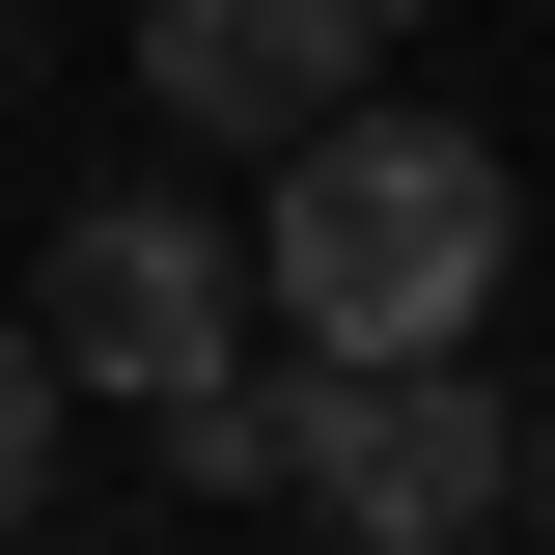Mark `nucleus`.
I'll list each match as a JSON object with an SVG mask.
<instances>
[{"instance_id": "1", "label": "nucleus", "mask_w": 555, "mask_h": 555, "mask_svg": "<svg viewBox=\"0 0 555 555\" xmlns=\"http://www.w3.org/2000/svg\"><path fill=\"white\" fill-rule=\"evenodd\" d=\"M250 306L306 361H416V334H500V250H528V195H500V139L389 112V83H334L306 139H250Z\"/></svg>"}, {"instance_id": "2", "label": "nucleus", "mask_w": 555, "mask_h": 555, "mask_svg": "<svg viewBox=\"0 0 555 555\" xmlns=\"http://www.w3.org/2000/svg\"><path fill=\"white\" fill-rule=\"evenodd\" d=\"M278 528H334V555H473V528H528V416L473 389V334L334 361V389H306V500H278Z\"/></svg>"}, {"instance_id": "3", "label": "nucleus", "mask_w": 555, "mask_h": 555, "mask_svg": "<svg viewBox=\"0 0 555 555\" xmlns=\"http://www.w3.org/2000/svg\"><path fill=\"white\" fill-rule=\"evenodd\" d=\"M28 334H56V389L167 416L222 334H250V222H222V195H83V222H56V278H28Z\"/></svg>"}, {"instance_id": "4", "label": "nucleus", "mask_w": 555, "mask_h": 555, "mask_svg": "<svg viewBox=\"0 0 555 555\" xmlns=\"http://www.w3.org/2000/svg\"><path fill=\"white\" fill-rule=\"evenodd\" d=\"M416 0H139V112L167 139H306L334 83H389Z\"/></svg>"}, {"instance_id": "5", "label": "nucleus", "mask_w": 555, "mask_h": 555, "mask_svg": "<svg viewBox=\"0 0 555 555\" xmlns=\"http://www.w3.org/2000/svg\"><path fill=\"white\" fill-rule=\"evenodd\" d=\"M306 389H334V361H278V389H250V334H222L195 389H167V473H195V500H306Z\"/></svg>"}, {"instance_id": "6", "label": "nucleus", "mask_w": 555, "mask_h": 555, "mask_svg": "<svg viewBox=\"0 0 555 555\" xmlns=\"http://www.w3.org/2000/svg\"><path fill=\"white\" fill-rule=\"evenodd\" d=\"M56 416H83V389H56V334H0V555L56 528Z\"/></svg>"}, {"instance_id": "7", "label": "nucleus", "mask_w": 555, "mask_h": 555, "mask_svg": "<svg viewBox=\"0 0 555 555\" xmlns=\"http://www.w3.org/2000/svg\"><path fill=\"white\" fill-rule=\"evenodd\" d=\"M528 528H555V389H528Z\"/></svg>"}, {"instance_id": "8", "label": "nucleus", "mask_w": 555, "mask_h": 555, "mask_svg": "<svg viewBox=\"0 0 555 555\" xmlns=\"http://www.w3.org/2000/svg\"><path fill=\"white\" fill-rule=\"evenodd\" d=\"M0 83H28V0H0Z\"/></svg>"}]
</instances>
